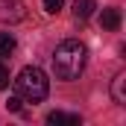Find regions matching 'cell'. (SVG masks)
I'll use <instances>...</instances> for the list:
<instances>
[{
  "mask_svg": "<svg viewBox=\"0 0 126 126\" xmlns=\"http://www.w3.org/2000/svg\"><path fill=\"white\" fill-rule=\"evenodd\" d=\"M24 18H27V6H24V3H3V6H0V21L18 24V21H24Z\"/></svg>",
  "mask_w": 126,
  "mask_h": 126,
  "instance_id": "3",
  "label": "cell"
},
{
  "mask_svg": "<svg viewBox=\"0 0 126 126\" xmlns=\"http://www.w3.org/2000/svg\"><path fill=\"white\" fill-rule=\"evenodd\" d=\"M62 6H64V0H44V12L47 15H59Z\"/></svg>",
  "mask_w": 126,
  "mask_h": 126,
  "instance_id": "9",
  "label": "cell"
},
{
  "mask_svg": "<svg viewBox=\"0 0 126 126\" xmlns=\"http://www.w3.org/2000/svg\"><path fill=\"white\" fill-rule=\"evenodd\" d=\"M100 27L109 30V32H114L117 27H120V9H117V6L103 9V12H100Z\"/></svg>",
  "mask_w": 126,
  "mask_h": 126,
  "instance_id": "4",
  "label": "cell"
},
{
  "mask_svg": "<svg viewBox=\"0 0 126 126\" xmlns=\"http://www.w3.org/2000/svg\"><path fill=\"white\" fill-rule=\"evenodd\" d=\"M15 47H18L15 35H12V32H0V59H9V56L15 53Z\"/></svg>",
  "mask_w": 126,
  "mask_h": 126,
  "instance_id": "7",
  "label": "cell"
},
{
  "mask_svg": "<svg viewBox=\"0 0 126 126\" xmlns=\"http://www.w3.org/2000/svg\"><path fill=\"white\" fill-rule=\"evenodd\" d=\"M97 9V0H76L73 3V18L76 21H88Z\"/></svg>",
  "mask_w": 126,
  "mask_h": 126,
  "instance_id": "6",
  "label": "cell"
},
{
  "mask_svg": "<svg viewBox=\"0 0 126 126\" xmlns=\"http://www.w3.org/2000/svg\"><path fill=\"white\" fill-rule=\"evenodd\" d=\"M6 88H9V67L0 59V91H6Z\"/></svg>",
  "mask_w": 126,
  "mask_h": 126,
  "instance_id": "10",
  "label": "cell"
},
{
  "mask_svg": "<svg viewBox=\"0 0 126 126\" xmlns=\"http://www.w3.org/2000/svg\"><path fill=\"white\" fill-rule=\"evenodd\" d=\"M111 100L117 106H126V70H120L114 79H111Z\"/></svg>",
  "mask_w": 126,
  "mask_h": 126,
  "instance_id": "5",
  "label": "cell"
},
{
  "mask_svg": "<svg viewBox=\"0 0 126 126\" xmlns=\"http://www.w3.org/2000/svg\"><path fill=\"white\" fill-rule=\"evenodd\" d=\"M15 91H18L21 100H27V103H41V100H47V94H50V79H47V73L41 67L30 64V67H24L18 73Z\"/></svg>",
  "mask_w": 126,
  "mask_h": 126,
  "instance_id": "2",
  "label": "cell"
},
{
  "mask_svg": "<svg viewBox=\"0 0 126 126\" xmlns=\"http://www.w3.org/2000/svg\"><path fill=\"white\" fill-rule=\"evenodd\" d=\"M47 123H79V114H64V111H50L47 114Z\"/></svg>",
  "mask_w": 126,
  "mask_h": 126,
  "instance_id": "8",
  "label": "cell"
},
{
  "mask_svg": "<svg viewBox=\"0 0 126 126\" xmlns=\"http://www.w3.org/2000/svg\"><path fill=\"white\" fill-rule=\"evenodd\" d=\"M85 62H88V50H85L82 41H76V38L62 41V44L56 47V53H53V70H56V79H64V82L79 79V73L85 70Z\"/></svg>",
  "mask_w": 126,
  "mask_h": 126,
  "instance_id": "1",
  "label": "cell"
},
{
  "mask_svg": "<svg viewBox=\"0 0 126 126\" xmlns=\"http://www.w3.org/2000/svg\"><path fill=\"white\" fill-rule=\"evenodd\" d=\"M6 109H9V111H21V97L18 94L9 97V100H6Z\"/></svg>",
  "mask_w": 126,
  "mask_h": 126,
  "instance_id": "11",
  "label": "cell"
}]
</instances>
